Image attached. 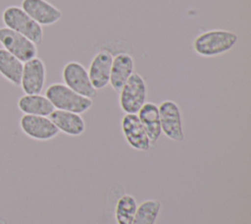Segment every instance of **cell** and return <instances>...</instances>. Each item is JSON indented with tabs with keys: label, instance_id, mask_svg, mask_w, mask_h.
Here are the masks:
<instances>
[{
	"label": "cell",
	"instance_id": "obj_14",
	"mask_svg": "<svg viewBox=\"0 0 251 224\" xmlns=\"http://www.w3.org/2000/svg\"><path fill=\"white\" fill-rule=\"evenodd\" d=\"M49 118L60 133L70 137L81 136L86 128L84 119L77 113L55 109Z\"/></svg>",
	"mask_w": 251,
	"mask_h": 224
},
{
	"label": "cell",
	"instance_id": "obj_7",
	"mask_svg": "<svg viewBox=\"0 0 251 224\" xmlns=\"http://www.w3.org/2000/svg\"><path fill=\"white\" fill-rule=\"evenodd\" d=\"M0 44L2 48L23 63L37 57V45L21 33L6 27L0 28Z\"/></svg>",
	"mask_w": 251,
	"mask_h": 224
},
{
	"label": "cell",
	"instance_id": "obj_4",
	"mask_svg": "<svg viewBox=\"0 0 251 224\" xmlns=\"http://www.w3.org/2000/svg\"><path fill=\"white\" fill-rule=\"evenodd\" d=\"M147 98V84L138 73H133L119 91V105L125 114H137Z\"/></svg>",
	"mask_w": 251,
	"mask_h": 224
},
{
	"label": "cell",
	"instance_id": "obj_9",
	"mask_svg": "<svg viewBox=\"0 0 251 224\" xmlns=\"http://www.w3.org/2000/svg\"><path fill=\"white\" fill-rule=\"evenodd\" d=\"M47 77L46 65L42 59L34 57L24 63L20 86L25 94H38L44 88Z\"/></svg>",
	"mask_w": 251,
	"mask_h": 224
},
{
	"label": "cell",
	"instance_id": "obj_6",
	"mask_svg": "<svg viewBox=\"0 0 251 224\" xmlns=\"http://www.w3.org/2000/svg\"><path fill=\"white\" fill-rule=\"evenodd\" d=\"M63 84L76 93L93 99L97 95V90L93 87L87 69L77 61L67 62L62 69Z\"/></svg>",
	"mask_w": 251,
	"mask_h": 224
},
{
	"label": "cell",
	"instance_id": "obj_16",
	"mask_svg": "<svg viewBox=\"0 0 251 224\" xmlns=\"http://www.w3.org/2000/svg\"><path fill=\"white\" fill-rule=\"evenodd\" d=\"M17 105L19 110L26 115L49 117L55 110L49 99L41 93L24 94L18 99Z\"/></svg>",
	"mask_w": 251,
	"mask_h": 224
},
{
	"label": "cell",
	"instance_id": "obj_18",
	"mask_svg": "<svg viewBox=\"0 0 251 224\" xmlns=\"http://www.w3.org/2000/svg\"><path fill=\"white\" fill-rule=\"evenodd\" d=\"M161 212V202L158 199H145L137 205L131 224H156Z\"/></svg>",
	"mask_w": 251,
	"mask_h": 224
},
{
	"label": "cell",
	"instance_id": "obj_2",
	"mask_svg": "<svg viewBox=\"0 0 251 224\" xmlns=\"http://www.w3.org/2000/svg\"><path fill=\"white\" fill-rule=\"evenodd\" d=\"M45 96L55 109L80 115L88 111L93 104L92 99L76 93L63 83L49 84L45 90Z\"/></svg>",
	"mask_w": 251,
	"mask_h": 224
},
{
	"label": "cell",
	"instance_id": "obj_12",
	"mask_svg": "<svg viewBox=\"0 0 251 224\" xmlns=\"http://www.w3.org/2000/svg\"><path fill=\"white\" fill-rule=\"evenodd\" d=\"M21 8L41 27L54 25L63 17L62 11L47 0H22Z\"/></svg>",
	"mask_w": 251,
	"mask_h": 224
},
{
	"label": "cell",
	"instance_id": "obj_17",
	"mask_svg": "<svg viewBox=\"0 0 251 224\" xmlns=\"http://www.w3.org/2000/svg\"><path fill=\"white\" fill-rule=\"evenodd\" d=\"M24 63L14 55L0 48V75L15 86H20Z\"/></svg>",
	"mask_w": 251,
	"mask_h": 224
},
{
	"label": "cell",
	"instance_id": "obj_19",
	"mask_svg": "<svg viewBox=\"0 0 251 224\" xmlns=\"http://www.w3.org/2000/svg\"><path fill=\"white\" fill-rule=\"evenodd\" d=\"M136 198L128 194L123 195L115 206V220L117 224H131L136 208Z\"/></svg>",
	"mask_w": 251,
	"mask_h": 224
},
{
	"label": "cell",
	"instance_id": "obj_11",
	"mask_svg": "<svg viewBox=\"0 0 251 224\" xmlns=\"http://www.w3.org/2000/svg\"><path fill=\"white\" fill-rule=\"evenodd\" d=\"M113 57L112 52L104 48L97 51L89 63L87 73L93 87L97 91L109 84Z\"/></svg>",
	"mask_w": 251,
	"mask_h": 224
},
{
	"label": "cell",
	"instance_id": "obj_1",
	"mask_svg": "<svg viewBox=\"0 0 251 224\" xmlns=\"http://www.w3.org/2000/svg\"><path fill=\"white\" fill-rule=\"evenodd\" d=\"M238 41V35L227 29H208L197 34L192 40L195 54L205 58L223 55L232 49Z\"/></svg>",
	"mask_w": 251,
	"mask_h": 224
},
{
	"label": "cell",
	"instance_id": "obj_8",
	"mask_svg": "<svg viewBox=\"0 0 251 224\" xmlns=\"http://www.w3.org/2000/svg\"><path fill=\"white\" fill-rule=\"evenodd\" d=\"M22 132L31 140L47 141L55 139L60 132L49 117L24 114L19 121Z\"/></svg>",
	"mask_w": 251,
	"mask_h": 224
},
{
	"label": "cell",
	"instance_id": "obj_10",
	"mask_svg": "<svg viewBox=\"0 0 251 224\" xmlns=\"http://www.w3.org/2000/svg\"><path fill=\"white\" fill-rule=\"evenodd\" d=\"M121 128L125 140L132 149L147 151L152 146L136 114H125L121 121Z\"/></svg>",
	"mask_w": 251,
	"mask_h": 224
},
{
	"label": "cell",
	"instance_id": "obj_5",
	"mask_svg": "<svg viewBox=\"0 0 251 224\" xmlns=\"http://www.w3.org/2000/svg\"><path fill=\"white\" fill-rule=\"evenodd\" d=\"M158 108L162 133L173 141H182L184 132L179 105L174 100L166 99L158 105Z\"/></svg>",
	"mask_w": 251,
	"mask_h": 224
},
{
	"label": "cell",
	"instance_id": "obj_15",
	"mask_svg": "<svg viewBox=\"0 0 251 224\" xmlns=\"http://www.w3.org/2000/svg\"><path fill=\"white\" fill-rule=\"evenodd\" d=\"M136 115L142 124L151 144L154 145L162 135L158 105L153 102H145Z\"/></svg>",
	"mask_w": 251,
	"mask_h": 224
},
{
	"label": "cell",
	"instance_id": "obj_13",
	"mask_svg": "<svg viewBox=\"0 0 251 224\" xmlns=\"http://www.w3.org/2000/svg\"><path fill=\"white\" fill-rule=\"evenodd\" d=\"M135 63L131 54L127 52H119L113 57L111 66L110 82L111 87L119 92L130 76L134 73Z\"/></svg>",
	"mask_w": 251,
	"mask_h": 224
},
{
	"label": "cell",
	"instance_id": "obj_3",
	"mask_svg": "<svg viewBox=\"0 0 251 224\" xmlns=\"http://www.w3.org/2000/svg\"><path fill=\"white\" fill-rule=\"evenodd\" d=\"M4 27L13 29L28 38L34 44L39 45L43 40V28L33 21L20 6L11 5L2 12Z\"/></svg>",
	"mask_w": 251,
	"mask_h": 224
}]
</instances>
